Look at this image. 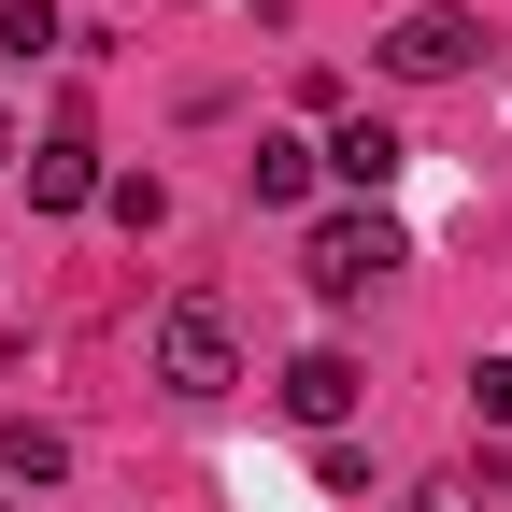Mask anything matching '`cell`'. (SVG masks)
I'll list each match as a JSON object with an SVG mask.
<instances>
[{
	"mask_svg": "<svg viewBox=\"0 0 512 512\" xmlns=\"http://www.w3.org/2000/svg\"><path fill=\"white\" fill-rule=\"evenodd\" d=\"M384 271H399V214H384V200H356V214H328V228L299 242V285L328 299V313H356Z\"/></svg>",
	"mask_w": 512,
	"mask_h": 512,
	"instance_id": "obj_1",
	"label": "cell"
},
{
	"mask_svg": "<svg viewBox=\"0 0 512 512\" xmlns=\"http://www.w3.org/2000/svg\"><path fill=\"white\" fill-rule=\"evenodd\" d=\"M157 384H171V399H228V384H242L228 299H171V313H157Z\"/></svg>",
	"mask_w": 512,
	"mask_h": 512,
	"instance_id": "obj_2",
	"label": "cell"
},
{
	"mask_svg": "<svg viewBox=\"0 0 512 512\" xmlns=\"http://www.w3.org/2000/svg\"><path fill=\"white\" fill-rule=\"evenodd\" d=\"M370 57H384L399 86H456V72H484V15H456V0H413V15L384 29Z\"/></svg>",
	"mask_w": 512,
	"mask_h": 512,
	"instance_id": "obj_3",
	"label": "cell"
},
{
	"mask_svg": "<svg viewBox=\"0 0 512 512\" xmlns=\"http://www.w3.org/2000/svg\"><path fill=\"white\" fill-rule=\"evenodd\" d=\"M356 399H370V370H356L342 342H313V356H285V413H299V427H342Z\"/></svg>",
	"mask_w": 512,
	"mask_h": 512,
	"instance_id": "obj_4",
	"label": "cell"
},
{
	"mask_svg": "<svg viewBox=\"0 0 512 512\" xmlns=\"http://www.w3.org/2000/svg\"><path fill=\"white\" fill-rule=\"evenodd\" d=\"M15 171H29V214H86V200H100V185H114V171H100V157L72 143V128H57V143H43V157H15Z\"/></svg>",
	"mask_w": 512,
	"mask_h": 512,
	"instance_id": "obj_5",
	"label": "cell"
},
{
	"mask_svg": "<svg viewBox=\"0 0 512 512\" xmlns=\"http://www.w3.org/2000/svg\"><path fill=\"white\" fill-rule=\"evenodd\" d=\"M399 157H413V143H399L384 114H342V128H328V171L356 185V200H384V185H399Z\"/></svg>",
	"mask_w": 512,
	"mask_h": 512,
	"instance_id": "obj_6",
	"label": "cell"
},
{
	"mask_svg": "<svg viewBox=\"0 0 512 512\" xmlns=\"http://www.w3.org/2000/svg\"><path fill=\"white\" fill-rule=\"evenodd\" d=\"M313 171H328V143H299V128H256V157H242V185H256V200H313Z\"/></svg>",
	"mask_w": 512,
	"mask_h": 512,
	"instance_id": "obj_7",
	"label": "cell"
},
{
	"mask_svg": "<svg viewBox=\"0 0 512 512\" xmlns=\"http://www.w3.org/2000/svg\"><path fill=\"white\" fill-rule=\"evenodd\" d=\"M0 470H15V484H57V470H72V441H57V427H29V413H15V427H0Z\"/></svg>",
	"mask_w": 512,
	"mask_h": 512,
	"instance_id": "obj_8",
	"label": "cell"
},
{
	"mask_svg": "<svg viewBox=\"0 0 512 512\" xmlns=\"http://www.w3.org/2000/svg\"><path fill=\"white\" fill-rule=\"evenodd\" d=\"M57 43H72L57 0H0V57H57Z\"/></svg>",
	"mask_w": 512,
	"mask_h": 512,
	"instance_id": "obj_9",
	"label": "cell"
},
{
	"mask_svg": "<svg viewBox=\"0 0 512 512\" xmlns=\"http://www.w3.org/2000/svg\"><path fill=\"white\" fill-rule=\"evenodd\" d=\"M484 498H498V456H484V470H427L399 512H484Z\"/></svg>",
	"mask_w": 512,
	"mask_h": 512,
	"instance_id": "obj_10",
	"label": "cell"
},
{
	"mask_svg": "<svg viewBox=\"0 0 512 512\" xmlns=\"http://www.w3.org/2000/svg\"><path fill=\"white\" fill-rule=\"evenodd\" d=\"M100 200H114V228H171V185H157V171H114Z\"/></svg>",
	"mask_w": 512,
	"mask_h": 512,
	"instance_id": "obj_11",
	"label": "cell"
},
{
	"mask_svg": "<svg viewBox=\"0 0 512 512\" xmlns=\"http://www.w3.org/2000/svg\"><path fill=\"white\" fill-rule=\"evenodd\" d=\"M470 413H484V427H512V356H484V370H470Z\"/></svg>",
	"mask_w": 512,
	"mask_h": 512,
	"instance_id": "obj_12",
	"label": "cell"
},
{
	"mask_svg": "<svg viewBox=\"0 0 512 512\" xmlns=\"http://www.w3.org/2000/svg\"><path fill=\"white\" fill-rule=\"evenodd\" d=\"M0 171H15V114H0Z\"/></svg>",
	"mask_w": 512,
	"mask_h": 512,
	"instance_id": "obj_13",
	"label": "cell"
}]
</instances>
